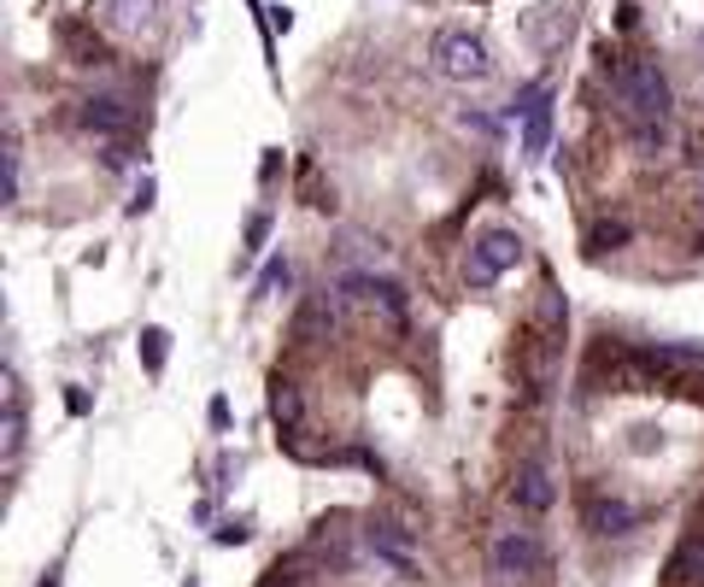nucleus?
Masks as SVG:
<instances>
[{"instance_id":"obj_1","label":"nucleus","mask_w":704,"mask_h":587,"mask_svg":"<svg viewBox=\"0 0 704 587\" xmlns=\"http://www.w3.org/2000/svg\"><path fill=\"white\" fill-rule=\"evenodd\" d=\"M611 89L623 100L628 124L634 118H651V124H669V112H675V95H669V77L658 71L651 59H616L611 65Z\"/></svg>"},{"instance_id":"obj_2","label":"nucleus","mask_w":704,"mask_h":587,"mask_svg":"<svg viewBox=\"0 0 704 587\" xmlns=\"http://www.w3.org/2000/svg\"><path fill=\"white\" fill-rule=\"evenodd\" d=\"M523 235L505 230V223H493V230H482L470 241V253H463V283L470 288H493L511 265H523Z\"/></svg>"},{"instance_id":"obj_3","label":"nucleus","mask_w":704,"mask_h":587,"mask_svg":"<svg viewBox=\"0 0 704 587\" xmlns=\"http://www.w3.org/2000/svg\"><path fill=\"white\" fill-rule=\"evenodd\" d=\"M428 59H435V77H446V82H482L493 71L488 42L476 36V30H440Z\"/></svg>"},{"instance_id":"obj_4","label":"nucleus","mask_w":704,"mask_h":587,"mask_svg":"<svg viewBox=\"0 0 704 587\" xmlns=\"http://www.w3.org/2000/svg\"><path fill=\"white\" fill-rule=\"evenodd\" d=\"M493 576H540L546 569V546L535 541V529H500L488 546Z\"/></svg>"},{"instance_id":"obj_5","label":"nucleus","mask_w":704,"mask_h":587,"mask_svg":"<svg viewBox=\"0 0 704 587\" xmlns=\"http://www.w3.org/2000/svg\"><path fill=\"white\" fill-rule=\"evenodd\" d=\"M365 546H370L376 564L393 569V576H417V534H411L405 523H370Z\"/></svg>"},{"instance_id":"obj_6","label":"nucleus","mask_w":704,"mask_h":587,"mask_svg":"<svg viewBox=\"0 0 704 587\" xmlns=\"http://www.w3.org/2000/svg\"><path fill=\"white\" fill-rule=\"evenodd\" d=\"M77 124L89 130V135H107V142H118V135L135 130V112H130L124 95H89V100L77 107Z\"/></svg>"},{"instance_id":"obj_7","label":"nucleus","mask_w":704,"mask_h":587,"mask_svg":"<svg viewBox=\"0 0 704 587\" xmlns=\"http://www.w3.org/2000/svg\"><path fill=\"white\" fill-rule=\"evenodd\" d=\"M552 499H558V488H552V470H546L540 458L517 464V476H511V506H517V511H528V517H540V511H552Z\"/></svg>"},{"instance_id":"obj_8","label":"nucleus","mask_w":704,"mask_h":587,"mask_svg":"<svg viewBox=\"0 0 704 587\" xmlns=\"http://www.w3.org/2000/svg\"><path fill=\"white\" fill-rule=\"evenodd\" d=\"M634 523H640V511H634L628 499H611V494H593L588 499V529L593 534H628Z\"/></svg>"},{"instance_id":"obj_9","label":"nucleus","mask_w":704,"mask_h":587,"mask_svg":"<svg viewBox=\"0 0 704 587\" xmlns=\"http://www.w3.org/2000/svg\"><path fill=\"white\" fill-rule=\"evenodd\" d=\"M153 12H159V0H107V19H112L118 36H135V30H147Z\"/></svg>"},{"instance_id":"obj_10","label":"nucleus","mask_w":704,"mask_h":587,"mask_svg":"<svg viewBox=\"0 0 704 587\" xmlns=\"http://www.w3.org/2000/svg\"><path fill=\"white\" fill-rule=\"evenodd\" d=\"M270 418H277L282 435H294V429H300L305 406H300V388H294V383H277V388H270Z\"/></svg>"},{"instance_id":"obj_11","label":"nucleus","mask_w":704,"mask_h":587,"mask_svg":"<svg viewBox=\"0 0 704 587\" xmlns=\"http://www.w3.org/2000/svg\"><path fill=\"white\" fill-rule=\"evenodd\" d=\"M546 142H552V107L540 100V107L523 118V159H540Z\"/></svg>"},{"instance_id":"obj_12","label":"nucleus","mask_w":704,"mask_h":587,"mask_svg":"<svg viewBox=\"0 0 704 587\" xmlns=\"http://www.w3.org/2000/svg\"><path fill=\"white\" fill-rule=\"evenodd\" d=\"M288 283H294V265H288V258H265L259 283H253V300H277Z\"/></svg>"},{"instance_id":"obj_13","label":"nucleus","mask_w":704,"mask_h":587,"mask_svg":"<svg viewBox=\"0 0 704 587\" xmlns=\"http://www.w3.org/2000/svg\"><path fill=\"white\" fill-rule=\"evenodd\" d=\"M699 576H704V546L686 541L675 558H669V582H699Z\"/></svg>"},{"instance_id":"obj_14","label":"nucleus","mask_w":704,"mask_h":587,"mask_svg":"<svg viewBox=\"0 0 704 587\" xmlns=\"http://www.w3.org/2000/svg\"><path fill=\"white\" fill-rule=\"evenodd\" d=\"M628 135H634V147H640V153H663V142H669V124H651V118H634V124H628Z\"/></svg>"},{"instance_id":"obj_15","label":"nucleus","mask_w":704,"mask_h":587,"mask_svg":"<svg viewBox=\"0 0 704 587\" xmlns=\"http://www.w3.org/2000/svg\"><path fill=\"white\" fill-rule=\"evenodd\" d=\"M142 358H147V370L159 376L165 358H170V335H165V330H142Z\"/></svg>"},{"instance_id":"obj_16","label":"nucleus","mask_w":704,"mask_h":587,"mask_svg":"<svg viewBox=\"0 0 704 587\" xmlns=\"http://www.w3.org/2000/svg\"><path fill=\"white\" fill-rule=\"evenodd\" d=\"M623 241H628V223H599V230L588 235V247L605 253V247H623Z\"/></svg>"},{"instance_id":"obj_17","label":"nucleus","mask_w":704,"mask_h":587,"mask_svg":"<svg viewBox=\"0 0 704 587\" xmlns=\"http://www.w3.org/2000/svg\"><path fill=\"white\" fill-rule=\"evenodd\" d=\"M563 318H570L563 294H558V288H546V300H540V323H546V330H563Z\"/></svg>"},{"instance_id":"obj_18","label":"nucleus","mask_w":704,"mask_h":587,"mask_svg":"<svg viewBox=\"0 0 704 587\" xmlns=\"http://www.w3.org/2000/svg\"><path fill=\"white\" fill-rule=\"evenodd\" d=\"M628 435H634V441H628L634 453H658V446H663V429H658V423H634Z\"/></svg>"},{"instance_id":"obj_19","label":"nucleus","mask_w":704,"mask_h":587,"mask_svg":"<svg viewBox=\"0 0 704 587\" xmlns=\"http://www.w3.org/2000/svg\"><path fill=\"white\" fill-rule=\"evenodd\" d=\"M212 534H217V546H242L253 534V523H247V517H230V523H217Z\"/></svg>"},{"instance_id":"obj_20","label":"nucleus","mask_w":704,"mask_h":587,"mask_svg":"<svg viewBox=\"0 0 704 587\" xmlns=\"http://www.w3.org/2000/svg\"><path fill=\"white\" fill-rule=\"evenodd\" d=\"M265 241H270V212H253L247 218V253H259Z\"/></svg>"},{"instance_id":"obj_21","label":"nucleus","mask_w":704,"mask_h":587,"mask_svg":"<svg viewBox=\"0 0 704 587\" xmlns=\"http://www.w3.org/2000/svg\"><path fill=\"white\" fill-rule=\"evenodd\" d=\"M205 418H212V429H230V400H223V394H217V400L205 406Z\"/></svg>"},{"instance_id":"obj_22","label":"nucleus","mask_w":704,"mask_h":587,"mask_svg":"<svg viewBox=\"0 0 704 587\" xmlns=\"http://www.w3.org/2000/svg\"><path fill=\"white\" fill-rule=\"evenodd\" d=\"M153 206V177H142V188H135V200H130V212H147Z\"/></svg>"},{"instance_id":"obj_23","label":"nucleus","mask_w":704,"mask_h":587,"mask_svg":"<svg viewBox=\"0 0 704 587\" xmlns=\"http://www.w3.org/2000/svg\"><path fill=\"white\" fill-rule=\"evenodd\" d=\"M42 587H59V569H47V576H42Z\"/></svg>"}]
</instances>
